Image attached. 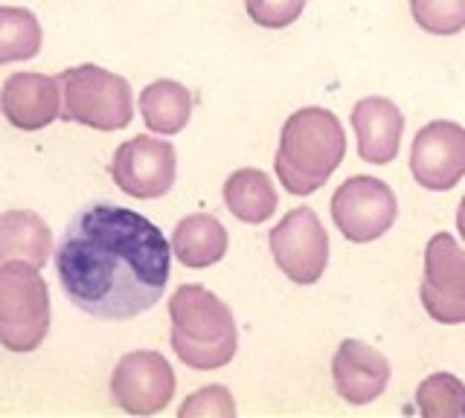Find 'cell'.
I'll return each instance as SVG.
<instances>
[{
    "label": "cell",
    "mask_w": 465,
    "mask_h": 418,
    "mask_svg": "<svg viewBox=\"0 0 465 418\" xmlns=\"http://www.w3.org/2000/svg\"><path fill=\"white\" fill-rule=\"evenodd\" d=\"M53 250L50 227L29 209H9L0 215V262H26L44 267Z\"/></svg>",
    "instance_id": "obj_15"
},
{
    "label": "cell",
    "mask_w": 465,
    "mask_h": 418,
    "mask_svg": "<svg viewBox=\"0 0 465 418\" xmlns=\"http://www.w3.org/2000/svg\"><path fill=\"white\" fill-rule=\"evenodd\" d=\"M346 154L343 128L326 108H302L282 125L276 175L291 195H312L323 186Z\"/></svg>",
    "instance_id": "obj_2"
},
{
    "label": "cell",
    "mask_w": 465,
    "mask_h": 418,
    "mask_svg": "<svg viewBox=\"0 0 465 418\" xmlns=\"http://www.w3.org/2000/svg\"><path fill=\"white\" fill-rule=\"evenodd\" d=\"M334 389L349 403H370L390 384V360L361 340H343L331 360Z\"/></svg>",
    "instance_id": "obj_13"
},
{
    "label": "cell",
    "mask_w": 465,
    "mask_h": 418,
    "mask_svg": "<svg viewBox=\"0 0 465 418\" xmlns=\"http://www.w3.org/2000/svg\"><path fill=\"white\" fill-rule=\"evenodd\" d=\"M244 9L253 24L265 30H282L302 15L305 0H244Z\"/></svg>",
    "instance_id": "obj_22"
},
{
    "label": "cell",
    "mask_w": 465,
    "mask_h": 418,
    "mask_svg": "<svg viewBox=\"0 0 465 418\" xmlns=\"http://www.w3.org/2000/svg\"><path fill=\"white\" fill-rule=\"evenodd\" d=\"M413 21L433 35H457L465 30V0H411Z\"/></svg>",
    "instance_id": "obj_21"
},
{
    "label": "cell",
    "mask_w": 465,
    "mask_h": 418,
    "mask_svg": "<svg viewBox=\"0 0 465 418\" xmlns=\"http://www.w3.org/2000/svg\"><path fill=\"white\" fill-rule=\"evenodd\" d=\"M273 262L291 282L314 285L329 265V236L312 207L291 209L271 229Z\"/></svg>",
    "instance_id": "obj_6"
},
{
    "label": "cell",
    "mask_w": 465,
    "mask_h": 418,
    "mask_svg": "<svg viewBox=\"0 0 465 418\" xmlns=\"http://www.w3.org/2000/svg\"><path fill=\"white\" fill-rule=\"evenodd\" d=\"M421 306L436 323H465V250L448 233H436L425 248Z\"/></svg>",
    "instance_id": "obj_8"
},
{
    "label": "cell",
    "mask_w": 465,
    "mask_h": 418,
    "mask_svg": "<svg viewBox=\"0 0 465 418\" xmlns=\"http://www.w3.org/2000/svg\"><path fill=\"white\" fill-rule=\"evenodd\" d=\"M62 84L44 73H15L0 91V111L21 131H41L58 117Z\"/></svg>",
    "instance_id": "obj_12"
},
{
    "label": "cell",
    "mask_w": 465,
    "mask_h": 418,
    "mask_svg": "<svg viewBox=\"0 0 465 418\" xmlns=\"http://www.w3.org/2000/svg\"><path fill=\"white\" fill-rule=\"evenodd\" d=\"M140 113L154 134H178L193 117V93L172 79L152 82L140 93Z\"/></svg>",
    "instance_id": "obj_18"
},
{
    "label": "cell",
    "mask_w": 465,
    "mask_h": 418,
    "mask_svg": "<svg viewBox=\"0 0 465 418\" xmlns=\"http://www.w3.org/2000/svg\"><path fill=\"white\" fill-rule=\"evenodd\" d=\"M399 204L392 190L378 178H349L331 195V219L343 238L367 244L381 238L396 224Z\"/></svg>",
    "instance_id": "obj_7"
},
{
    "label": "cell",
    "mask_w": 465,
    "mask_h": 418,
    "mask_svg": "<svg viewBox=\"0 0 465 418\" xmlns=\"http://www.w3.org/2000/svg\"><path fill=\"white\" fill-rule=\"evenodd\" d=\"M172 270V250L145 215L91 204L73 215L55 250L64 296L99 320H131L160 302Z\"/></svg>",
    "instance_id": "obj_1"
},
{
    "label": "cell",
    "mask_w": 465,
    "mask_h": 418,
    "mask_svg": "<svg viewBox=\"0 0 465 418\" xmlns=\"http://www.w3.org/2000/svg\"><path fill=\"white\" fill-rule=\"evenodd\" d=\"M457 229H460V236H462V241H465V195H462V200H460V212H457Z\"/></svg>",
    "instance_id": "obj_24"
},
{
    "label": "cell",
    "mask_w": 465,
    "mask_h": 418,
    "mask_svg": "<svg viewBox=\"0 0 465 418\" xmlns=\"http://www.w3.org/2000/svg\"><path fill=\"white\" fill-rule=\"evenodd\" d=\"M181 415H236V403H232L224 386H207L183 403Z\"/></svg>",
    "instance_id": "obj_23"
},
{
    "label": "cell",
    "mask_w": 465,
    "mask_h": 418,
    "mask_svg": "<svg viewBox=\"0 0 465 418\" xmlns=\"http://www.w3.org/2000/svg\"><path fill=\"white\" fill-rule=\"evenodd\" d=\"M50 331V291L38 267L26 262L0 265V345L35 352Z\"/></svg>",
    "instance_id": "obj_4"
},
{
    "label": "cell",
    "mask_w": 465,
    "mask_h": 418,
    "mask_svg": "<svg viewBox=\"0 0 465 418\" xmlns=\"http://www.w3.org/2000/svg\"><path fill=\"white\" fill-rule=\"evenodd\" d=\"M411 171L419 186L448 192L465 178V128L448 120L425 125L413 140Z\"/></svg>",
    "instance_id": "obj_11"
},
{
    "label": "cell",
    "mask_w": 465,
    "mask_h": 418,
    "mask_svg": "<svg viewBox=\"0 0 465 418\" xmlns=\"http://www.w3.org/2000/svg\"><path fill=\"white\" fill-rule=\"evenodd\" d=\"M111 175L116 186L131 198L140 200L163 198L174 186L178 154H174V146L169 140H154L140 134L116 149Z\"/></svg>",
    "instance_id": "obj_9"
},
{
    "label": "cell",
    "mask_w": 465,
    "mask_h": 418,
    "mask_svg": "<svg viewBox=\"0 0 465 418\" xmlns=\"http://www.w3.org/2000/svg\"><path fill=\"white\" fill-rule=\"evenodd\" d=\"M462 413H465V410H462Z\"/></svg>",
    "instance_id": "obj_25"
},
{
    "label": "cell",
    "mask_w": 465,
    "mask_h": 418,
    "mask_svg": "<svg viewBox=\"0 0 465 418\" xmlns=\"http://www.w3.org/2000/svg\"><path fill=\"white\" fill-rule=\"evenodd\" d=\"M419 413L428 418H450L460 415L465 410V386L462 381H457L454 374H430L428 381H421L419 393Z\"/></svg>",
    "instance_id": "obj_20"
},
{
    "label": "cell",
    "mask_w": 465,
    "mask_h": 418,
    "mask_svg": "<svg viewBox=\"0 0 465 418\" xmlns=\"http://www.w3.org/2000/svg\"><path fill=\"white\" fill-rule=\"evenodd\" d=\"M41 24L29 9L0 6V64L35 59L41 50Z\"/></svg>",
    "instance_id": "obj_19"
},
{
    "label": "cell",
    "mask_w": 465,
    "mask_h": 418,
    "mask_svg": "<svg viewBox=\"0 0 465 418\" xmlns=\"http://www.w3.org/2000/svg\"><path fill=\"white\" fill-rule=\"evenodd\" d=\"M172 349L186 366L218 369L239 349V331L230 308L201 285H181L169 299Z\"/></svg>",
    "instance_id": "obj_3"
},
{
    "label": "cell",
    "mask_w": 465,
    "mask_h": 418,
    "mask_svg": "<svg viewBox=\"0 0 465 418\" xmlns=\"http://www.w3.org/2000/svg\"><path fill=\"white\" fill-rule=\"evenodd\" d=\"M224 204L244 224H262L268 221L280 198L271 178L259 169H239L232 171L224 183Z\"/></svg>",
    "instance_id": "obj_17"
},
{
    "label": "cell",
    "mask_w": 465,
    "mask_h": 418,
    "mask_svg": "<svg viewBox=\"0 0 465 418\" xmlns=\"http://www.w3.org/2000/svg\"><path fill=\"white\" fill-rule=\"evenodd\" d=\"M62 84V120L79 122L96 131H120L134 117L131 84L105 67L82 64L58 76Z\"/></svg>",
    "instance_id": "obj_5"
},
{
    "label": "cell",
    "mask_w": 465,
    "mask_h": 418,
    "mask_svg": "<svg viewBox=\"0 0 465 418\" xmlns=\"http://www.w3.org/2000/svg\"><path fill=\"white\" fill-rule=\"evenodd\" d=\"M352 128L358 134V154L363 163L384 166L392 163L401 146V111L381 96L361 99L352 108Z\"/></svg>",
    "instance_id": "obj_14"
},
{
    "label": "cell",
    "mask_w": 465,
    "mask_h": 418,
    "mask_svg": "<svg viewBox=\"0 0 465 418\" xmlns=\"http://www.w3.org/2000/svg\"><path fill=\"white\" fill-rule=\"evenodd\" d=\"M111 395L131 415H154L174 395V372L157 352H131L114 369Z\"/></svg>",
    "instance_id": "obj_10"
},
{
    "label": "cell",
    "mask_w": 465,
    "mask_h": 418,
    "mask_svg": "<svg viewBox=\"0 0 465 418\" xmlns=\"http://www.w3.org/2000/svg\"><path fill=\"white\" fill-rule=\"evenodd\" d=\"M172 250L186 267H210L227 253V229L213 215H189L174 227Z\"/></svg>",
    "instance_id": "obj_16"
}]
</instances>
